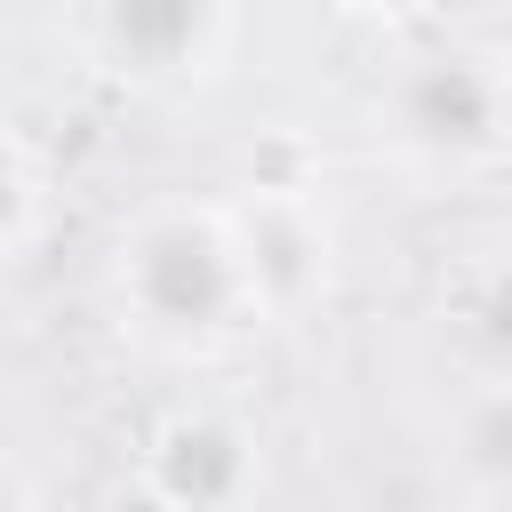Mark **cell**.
<instances>
[{"label": "cell", "instance_id": "6da1fadb", "mask_svg": "<svg viewBox=\"0 0 512 512\" xmlns=\"http://www.w3.org/2000/svg\"><path fill=\"white\" fill-rule=\"evenodd\" d=\"M136 296L168 328H216L232 312V296H240V272H232V256H224L216 232L168 224V232H152L136 248Z\"/></svg>", "mask_w": 512, "mask_h": 512}, {"label": "cell", "instance_id": "7a4b0ae2", "mask_svg": "<svg viewBox=\"0 0 512 512\" xmlns=\"http://www.w3.org/2000/svg\"><path fill=\"white\" fill-rule=\"evenodd\" d=\"M400 128L432 152H472L496 136V80L464 56H424L400 80Z\"/></svg>", "mask_w": 512, "mask_h": 512}, {"label": "cell", "instance_id": "3957f363", "mask_svg": "<svg viewBox=\"0 0 512 512\" xmlns=\"http://www.w3.org/2000/svg\"><path fill=\"white\" fill-rule=\"evenodd\" d=\"M160 496L168 504H184V512H216L232 488H240V472H248V456H240V440L224 432V424H176L168 440H160Z\"/></svg>", "mask_w": 512, "mask_h": 512}, {"label": "cell", "instance_id": "277c9868", "mask_svg": "<svg viewBox=\"0 0 512 512\" xmlns=\"http://www.w3.org/2000/svg\"><path fill=\"white\" fill-rule=\"evenodd\" d=\"M200 24H208V16L184 8V0H176V8H112V40H120L128 56H152V64L176 56V48H192Z\"/></svg>", "mask_w": 512, "mask_h": 512}, {"label": "cell", "instance_id": "5b68a950", "mask_svg": "<svg viewBox=\"0 0 512 512\" xmlns=\"http://www.w3.org/2000/svg\"><path fill=\"white\" fill-rule=\"evenodd\" d=\"M464 456H472L480 472H512V392H496L488 408H472V424H464Z\"/></svg>", "mask_w": 512, "mask_h": 512}, {"label": "cell", "instance_id": "8992f818", "mask_svg": "<svg viewBox=\"0 0 512 512\" xmlns=\"http://www.w3.org/2000/svg\"><path fill=\"white\" fill-rule=\"evenodd\" d=\"M472 344L488 368H512V280H496L480 304H472Z\"/></svg>", "mask_w": 512, "mask_h": 512}, {"label": "cell", "instance_id": "52a82bcc", "mask_svg": "<svg viewBox=\"0 0 512 512\" xmlns=\"http://www.w3.org/2000/svg\"><path fill=\"white\" fill-rule=\"evenodd\" d=\"M256 264H264L272 288H296V280H304V232L280 224V216H264V224H256Z\"/></svg>", "mask_w": 512, "mask_h": 512}]
</instances>
